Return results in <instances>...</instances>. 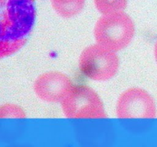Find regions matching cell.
I'll use <instances>...</instances> for the list:
<instances>
[{
	"label": "cell",
	"instance_id": "obj_1",
	"mask_svg": "<svg viewBox=\"0 0 157 147\" xmlns=\"http://www.w3.org/2000/svg\"><path fill=\"white\" fill-rule=\"evenodd\" d=\"M35 0H0V59L27 42L35 24Z\"/></svg>",
	"mask_w": 157,
	"mask_h": 147
},
{
	"label": "cell",
	"instance_id": "obj_2",
	"mask_svg": "<svg viewBox=\"0 0 157 147\" xmlns=\"http://www.w3.org/2000/svg\"><path fill=\"white\" fill-rule=\"evenodd\" d=\"M134 34V23L124 11L101 16L94 32L97 44L113 52L127 47Z\"/></svg>",
	"mask_w": 157,
	"mask_h": 147
},
{
	"label": "cell",
	"instance_id": "obj_3",
	"mask_svg": "<svg viewBox=\"0 0 157 147\" xmlns=\"http://www.w3.org/2000/svg\"><path fill=\"white\" fill-rule=\"evenodd\" d=\"M119 65V58L116 52L98 44L84 49L79 58V68L81 73L97 81L111 79L117 73Z\"/></svg>",
	"mask_w": 157,
	"mask_h": 147
},
{
	"label": "cell",
	"instance_id": "obj_4",
	"mask_svg": "<svg viewBox=\"0 0 157 147\" xmlns=\"http://www.w3.org/2000/svg\"><path fill=\"white\" fill-rule=\"evenodd\" d=\"M63 112L71 118H102L107 114L95 90L86 85L73 86L61 101Z\"/></svg>",
	"mask_w": 157,
	"mask_h": 147
},
{
	"label": "cell",
	"instance_id": "obj_5",
	"mask_svg": "<svg viewBox=\"0 0 157 147\" xmlns=\"http://www.w3.org/2000/svg\"><path fill=\"white\" fill-rule=\"evenodd\" d=\"M117 114L121 118H152L156 114V104L144 89L132 87L120 96Z\"/></svg>",
	"mask_w": 157,
	"mask_h": 147
},
{
	"label": "cell",
	"instance_id": "obj_6",
	"mask_svg": "<svg viewBox=\"0 0 157 147\" xmlns=\"http://www.w3.org/2000/svg\"><path fill=\"white\" fill-rule=\"evenodd\" d=\"M73 86L71 80L64 74L48 71L37 77L34 84V90L42 100L58 103L64 99Z\"/></svg>",
	"mask_w": 157,
	"mask_h": 147
},
{
	"label": "cell",
	"instance_id": "obj_7",
	"mask_svg": "<svg viewBox=\"0 0 157 147\" xmlns=\"http://www.w3.org/2000/svg\"><path fill=\"white\" fill-rule=\"evenodd\" d=\"M55 12L63 18L75 16L84 9L85 0H51Z\"/></svg>",
	"mask_w": 157,
	"mask_h": 147
},
{
	"label": "cell",
	"instance_id": "obj_8",
	"mask_svg": "<svg viewBox=\"0 0 157 147\" xmlns=\"http://www.w3.org/2000/svg\"><path fill=\"white\" fill-rule=\"evenodd\" d=\"M97 9L103 15L123 12L127 6V0H94Z\"/></svg>",
	"mask_w": 157,
	"mask_h": 147
},
{
	"label": "cell",
	"instance_id": "obj_9",
	"mask_svg": "<svg viewBox=\"0 0 157 147\" xmlns=\"http://www.w3.org/2000/svg\"><path fill=\"white\" fill-rule=\"evenodd\" d=\"M155 58H156V61L157 63V41L156 44H155Z\"/></svg>",
	"mask_w": 157,
	"mask_h": 147
}]
</instances>
